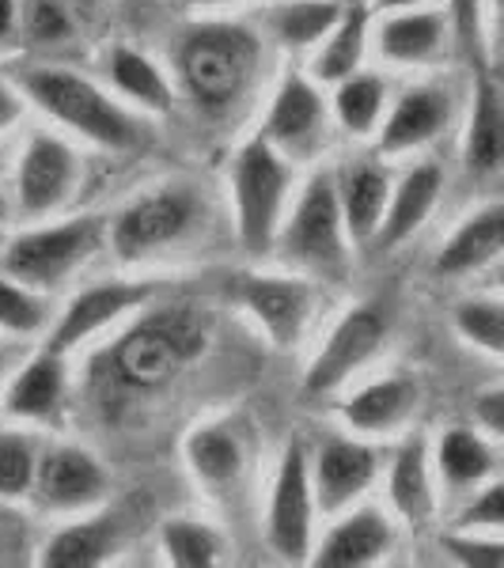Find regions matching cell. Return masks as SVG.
Here are the masks:
<instances>
[{
	"instance_id": "cell-7",
	"label": "cell",
	"mask_w": 504,
	"mask_h": 568,
	"mask_svg": "<svg viewBox=\"0 0 504 568\" xmlns=\"http://www.w3.org/2000/svg\"><path fill=\"white\" fill-rule=\"evenodd\" d=\"M201 213H205V205L194 194V186L168 182V186H155L149 194L133 197L122 213L110 220L107 243L122 262H141L149 254H160L187 240L198 227Z\"/></svg>"
},
{
	"instance_id": "cell-19",
	"label": "cell",
	"mask_w": 504,
	"mask_h": 568,
	"mask_svg": "<svg viewBox=\"0 0 504 568\" xmlns=\"http://www.w3.org/2000/svg\"><path fill=\"white\" fill-rule=\"evenodd\" d=\"M334 190H337V209H342L345 240L369 251L391 197L387 168L380 160H353L342 171H334Z\"/></svg>"
},
{
	"instance_id": "cell-6",
	"label": "cell",
	"mask_w": 504,
	"mask_h": 568,
	"mask_svg": "<svg viewBox=\"0 0 504 568\" xmlns=\"http://www.w3.org/2000/svg\"><path fill=\"white\" fill-rule=\"evenodd\" d=\"M289 186H292V171L285 155L273 149L262 133L254 141H246L232 168L235 232H240L246 254L273 251L281 216H285L289 205Z\"/></svg>"
},
{
	"instance_id": "cell-40",
	"label": "cell",
	"mask_w": 504,
	"mask_h": 568,
	"mask_svg": "<svg viewBox=\"0 0 504 568\" xmlns=\"http://www.w3.org/2000/svg\"><path fill=\"white\" fill-rule=\"evenodd\" d=\"M460 527L474 530V527H485V530H501L504 527V485H485V489L466 504V511L460 516Z\"/></svg>"
},
{
	"instance_id": "cell-5",
	"label": "cell",
	"mask_w": 504,
	"mask_h": 568,
	"mask_svg": "<svg viewBox=\"0 0 504 568\" xmlns=\"http://www.w3.org/2000/svg\"><path fill=\"white\" fill-rule=\"evenodd\" d=\"M103 243H107L103 216H77L65 220V224L34 227V232L16 235L0 251V273H8L12 281H20L34 292H53L80 265L91 262V254L103 251Z\"/></svg>"
},
{
	"instance_id": "cell-15",
	"label": "cell",
	"mask_w": 504,
	"mask_h": 568,
	"mask_svg": "<svg viewBox=\"0 0 504 568\" xmlns=\"http://www.w3.org/2000/svg\"><path fill=\"white\" fill-rule=\"evenodd\" d=\"M323 130H326L323 95H319V88L311 80L292 72V77H285V84L278 88V95H273L262 136L278 152L308 155L323 141Z\"/></svg>"
},
{
	"instance_id": "cell-29",
	"label": "cell",
	"mask_w": 504,
	"mask_h": 568,
	"mask_svg": "<svg viewBox=\"0 0 504 568\" xmlns=\"http://www.w3.org/2000/svg\"><path fill=\"white\" fill-rule=\"evenodd\" d=\"M436 470L452 489H471L497 470V455L490 439L474 428H447L436 447Z\"/></svg>"
},
{
	"instance_id": "cell-31",
	"label": "cell",
	"mask_w": 504,
	"mask_h": 568,
	"mask_svg": "<svg viewBox=\"0 0 504 568\" xmlns=\"http://www.w3.org/2000/svg\"><path fill=\"white\" fill-rule=\"evenodd\" d=\"M107 69H110L114 88L122 91L125 99H133L137 106L163 114V110H171V103H175V99H171L168 77H163V72L155 69V61L144 58L141 50L114 45V50H110V58H107Z\"/></svg>"
},
{
	"instance_id": "cell-23",
	"label": "cell",
	"mask_w": 504,
	"mask_h": 568,
	"mask_svg": "<svg viewBox=\"0 0 504 568\" xmlns=\"http://www.w3.org/2000/svg\"><path fill=\"white\" fill-rule=\"evenodd\" d=\"M463 163L471 179H493L504 163V106L501 88L490 72H482L474 84V110L466 125V149Z\"/></svg>"
},
{
	"instance_id": "cell-11",
	"label": "cell",
	"mask_w": 504,
	"mask_h": 568,
	"mask_svg": "<svg viewBox=\"0 0 504 568\" xmlns=\"http://www.w3.org/2000/svg\"><path fill=\"white\" fill-rule=\"evenodd\" d=\"M107 485L110 478L95 455L84 447L61 444L39 455L31 493L46 511H84L107 497Z\"/></svg>"
},
{
	"instance_id": "cell-2",
	"label": "cell",
	"mask_w": 504,
	"mask_h": 568,
	"mask_svg": "<svg viewBox=\"0 0 504 568\" xmlns=\"http://www.w3.org/2000/svg\"><path fill=\"white\" fill-rule=\"evenodd\" d=\"M12 84L46 118L69 125L72 133H80L99 149L137 152L149 144V125L133 110L114 103L103 88H95L88 77H80V72L65 65H34V61H27V65L12 69Z\"/></svg>"
},
{
	"instance_id": "cell-33",
	"label": "cell",
	"mask_w": 504,
	"mask_h": 568,
	"mask_svg": "<svg viewBox=\"0 0 504 568\" xmlns=\"http://www.w3.org/2000/svg\"><path fill=\"white\" fill-rule=\"evenodd\" d=\"M160 546L168 561L179 568H209L220 561V549H224L216 530L194 519H168L160 527Z\"/></svg>"
},
{
	"instance_id": "cell-22",
	"label": "cell",
	"mask_w": 504,
	"mask_h": 568,
	"mask_svg": "<svg viewBox=\"0 0 504 568\" xmlns=\"http://www.w3.org/2000/svg\"><path fill=\"white\" fill-rule=\"evenodd\" d=\"M65 402V353L42 349L8 383L4 414L16 420H50Z\"/></svg>"
},
{
	"instance_id": "cell-47",
	"label": "cell",
	"mask_w": 504,
	"mask_h": 568,
	"mask_svg": "<svg viewBox=\"0 0 504 568\" xmlns=\"http://www.w3.org/2000/svg\"><path fill=\"white\" fill-rule=\"evenodd\" d=\"M77 4H91V0H77Z\"/></svg>"
},
{
	"instance_id": "cell-43",
	"label": "cell",
	"mask_w": 504,
	"mask_h": 568,
	"mask_svg": "<svg viewBox=\"0 0 504 568\" xmlns=\"http://www.w3.org/2000/svg\"><path fill=\"white\" fill-rule=\"evenodd\" d=\"M20 23V0H0V42L12 39Z\"/></svg>"
},
{
	"instance_id": "cell-9",
	"label": "cell",
	"mask_w": 504,
	"mask_h": 568,
	"mask_svg": "<svg viewBox=\"0 0 504 568\" xmlns=\"http://www.w3.org/2000/svg\"><path fill=\"white\" fill-rule=\"evenodd\" d=\"M383 342H387V315H383V307L361 304L345 311L337 318V326L330 329L326 345L311 361V368L304 375V390L311 398H323V394L345 387L383 349Z\"/></svg>"
},
{
	"instance_id": "cell-35",
	"label": "cell",
	"mask_w": 504,
	"mask_h": 568,
	"mask_svg": "<svg viewBox=\"0 0 504 568\" xmlns=\"http://www.w3.org/2000/svg\"><path fill=\"white\" fill-rule=\"evenodd\" d=\"M34 466H39V452H34L31 436L16 433V428H0V497H27L34 481Z\"/></svg>"
},
{
	"instance_id": "cell-24",
	"label": "cell",
	"mask_w": 504,
	"mask_h": 568,
	"mask_svg": "<svg viewBox=\"0 0 504 568\" xmlns=\"http://www.w3.org/2000/svg\"><path fill=\"white\" fill-rule=\"evenodd\" d=\"M414 406L417 383L406 379V375H387V379H375L369 387L350 394L342 406V417L356 433H391L414 414Z\"/></svg>"
},
{
	"instance_id": "cell-26",
	"label": "cell",
	"mask_w": 504,
	"mask_h": 568,
	"mask_svg": "<svg viewBox=\"0 0 504 568\" xmlns=\"http://www.w3.org/2000/svg\"><path fill=\"white\" fill-rule=\"evenodd\" d=\"M369 27H372V8H364L361 0L342 4V16L326 31V39L319 42L315 53V80L323 84H337V80L353 77L369 50Z\"/></svg>"
},
{
	"instance_id": "cell-4",
	"label": "cell",
	"mask_w": 504,
	"mask_h": 568,
	"mask_svg": "<svg viewBox=\"0 0 504 568\" xmlns=\"http://www.w3.org/2000/svg\"><path fill=\"white\" fill-rule=\"evenodd\" d=\"M345 243L350 240H345L342 209H337L334 171L323 168L304 182L292 213L281 216L273 251L285 262L300 265V270H311V273H319V277L337 281L345 273V265H350Z\"/></svg>"
},
{
	"instance_id": "cell-45",
	"label": "cell",
	"mask_w": 504,
	"mask_h": 568,
	"mask_svg": "<svg viewBox=\"0 0 504 568\" xmlns=\"http://www.w3.org/2000/svg\"><path fill=\"white\" fill-rule=\"evenodd\" d=\"M190 8H216V4H243V0H182Z\"/></svg>"
},
{
	"instance_id": "cell-37",
	"label": "cell",
	"mask_w": 504,
	"mask_h": 568,
	"mask_svg": "<svg viewBox=\"0 0 504 568\" xmlns=\"http://www.w3.org/2000/svg\"><path fill=\"white\" fill-rule=\"evenodd\" d=\"M455 329L490 356L504 353V311L497 300H463L455 307Z\"/></svg>"
},
{
	"instance_id": "cell-13",
	"label": "cell",
	"mask_w": 504,
	"mask_h": 568,
	"mask_svg": "<svg viewBox=\"0 0 504 568\" xmlns=\"http://www.w3.org/2000/svg\"><path fill=\"white\" fill-rule=\"evenodd\" d=\"M452 122V91L440 84H417L402 91L391 106V114L383 118L380 141H375V155H402L425 149L429 141H436L440 133Z\"/></svg>"
},
{
	"instance_id": "cell-32",
	"label": "cell",
	"mask_w": 504,
	"mask_h": 568,
	"mask_svg": "<svg viewBox=\"0 0 504 568\" xmlns=\"http://www.w3.org/2000/svg\"><path fill=\"white\" fill-rule=\"evenodd\" d=\"M337 16H342V0H285V4H273L270 34L289 50H308L326 39Z\"/></svg>"
},
{
	"instance_id": "cell-30",
	"label": "cell",
	"mask_w": 504,
	"mask_h": 568,
	"mask_svg": "<svg viewBox=\"0 0 504 568\" xmlns=\"http://www.w3.org/2000/svg\"><path fill=\"white\" fill-rule=\"evenodd\" d=\"M383 110H387V80L375 72H361L334 84V118L345 133L369 136L380 130Z\"/></svg>"
},
{
	"instance_id": "cell-17",
	"label": "cell",
	"mask_w": 504,
	"mask_h": 568,
	"mask_svg": "<svg viewBox=\"0 0 504 568\" xmlns=\"http://www.w3.org/2000/svg\"><path fill=\"white\" fill-rule=\"evenodd\" d=\"M240 300L251 311L278 349H292L300 342L311 315V288L292 277H243Z\"/></svg>"
},
{
	"instance_id": "cell-18",
	"label": "cell",
	"mask_w": 504,
	"mask_h": 568,
	"mask_svg": "<svg viewBox=\"0 0 504 568\" xmlns=\"http://www.w3.org/2000/svg\"><path fill=\"white\" fill-rule=\"evenodd\" d=\"M447 42H452V27H447V12L440 8L387 12L375 34V50L391 65H433L447 53Z\"/></svg>"
},
{
	"instance_id": "cell-14",
	"label": "cell",
	"mask_w": 504,
	"mask_h": 568,
	"mask_svg": "<svg viewBox=\"0 0 504 568\" xmlns=\"http://www.w3.org/2000/svg\"><path fill=\"white\" fill-rule=\"evenodd\" d=\"M375 452L361 439L350 436H330L315 455L311 466V493H315V508L323 511H342L350 508L356 497H364V489L375 481Z\"/></svg>"
},
{
	"instance_id": "cell-25",
	"label": "cell",
	"mask_w": 504,
	"mask_h": 568,
	"mask_svg": "<svg viewBox=\"0 0 504 568\" xmlns=\"http://www.w3.org/2000/svg\"><path fill=\"white\" fill-rule=\"evenodd\" d=\"M391 504L410 527L429 524L436 508L433 497V474H429V444L425 436H410L399 447L395 463H391V478H387Z\"/></svg>"
},
{
	"instance_id": "cell-36",
	"label": "cell",
	"mask_w": 504,
	"mask_h": 568,
	"mask_svg": "<svg viewBox=\"0 0 504 568\" xmlns=\"http://www.w3.org/2000/svg\"><path fill=\"white\" fill-rule=\"evenodd\" d=\"M16 27H23L27 42L34 45H61L77 34V16L69 0H23Z\"/></svg>"
},
{
	"instance_id": "cell-10",
	"label": "cell",
	"mask_w": 504,
	"mask_h": 568,
	"mask_svg": "<svg viewBox=\"0 0 504 568\" xmlns=\"http://www.w3.org/2000/svg\"><path fill=\"white\" fill-rule=\"evenodd\" d=\"M163 292L160 281H99L80 288L77 296L69 300V307L61 311V318L50 329V342L46 349L53 353H69L77 349L80 342L95 337L99 329L118 323L130 311H141L144 304H152Z\"/></svg>"
},
{
	"instance_id": "cell-28",
	"label": "cell",
	"mask_w": 504,
	"mask_h": 568,
	"mask_svg": "<svg viewBox=\"0 0 504 568\" xmlns=\"http://www.w3.org/2000/svg\"><path fill=\"white\" fill-rule=\"evenodd\" d=\"M118 549V519H88V524H72L42 546L39 561L46 568H95L103 565Z\"/></svg>"
},
{
	"instance_id": "cell-12",
	"label": "cell",
	"mask_w": 504,
	"mask_h": 568,
	"mask_svg": "<svg viewBox=\"0 0 504 568\" xmlns=\"http://www.w3.org/2000/svg\"><path fill=\"white\" fill-rule=\"evenodd\" d=\"M77 152L50 133H34L23 149L20 171H16V197L27 216L53 213L65 205L77 186Z\"/></svg>"
},
{
	"instance_id": "cell-20",
	"label": "cell",
	"mask_w": 504,
	"mask_h": 568,
	"mask_svg": "<svg viewBox=\"0 0 504 568\" xmlns=\"http://www.w3.org/2000/svg\"><path fill=\"white\" fill-rule=\"evenodd\" d=\"M391 524L383 511L375 508H356L353 516H345L342 524L330 527L323 546L315 549L319 568H364L375 565L391 549Z\"/></svg>"
},
{
	"instance_id": "cell-27",
	"label": "cell",
	"mask_w": 504,
	"mask_h": 568,
	"mask_svg": "<svg viewBox=\"0 0 504 568\" xmlns=\"http://www.w3.org/2000/svg\"><path fill=\"white\" fill-rule=\"evenodd\" d=\"M187 463L194 470V478L213 485V489L232 485L246 463L243 436L232 433L228 425H201L187 439Z\"/></svg>"
},
{
	"instance_id": "cell-42",
	"label": "cell",
	"mask_w": 504,
	"mask_h": 568,
	"mask_svg": "<svg viewBox=\"0 0 504 568\" xmlns=\"http://www.w3.org/2000/svg\"><path fill=\"white\" fill-rule=\"evenodd\" d=\"M20 114H23L20 88H16L12 80H0V133L12 130V125L20 122Z\"/></svg>"
},
{
	"instance_id": "cell-3",
	"label": "cell",
	"mask_w": 504,
	"mask_h": 568,
	"mask_svg": "<svg viewBox=\"0 0 504 568\" xmlns=\"http://www.w3.org/2000/svg\"><path fill=\"white\" fill-rule=\"evenodd\" d=\"M262 69V42L243 23H198L179 45V77L205 114H228L243 103Z\"/></svg>"
},
{
	"instance_id": "cell-41",
	"label": "cell",
	"mask_w": 504,
	"mask_h": 568,
	"mask_svg": "<svg viewBox=\"0 0 504 568\" xmlns=\"http://www.w3.org/2000/svg\"><path fill=\"white\" fill-rule=\"evenodd\" d=\"M474 420H478V428L485 436L504 433V390L501 387L478 394V402H474Z\"/></svg>"
},
{
	"instance_id": "cell-8",
	"label": "cell",
	"mask_w": 504,
	"mask_h": 568,
	"mask_svg": "<svg viewBox=\"0 0 504 568\" xmlns=\"http://www.w3.org/2000/svg\"><path fill=\"white\" fill-rule=\"evenodd\" d=\"M315 493H311V459L304 444H289L273 478L270 511H265V542L281 561H308Z\"/></svg>"
},
{
	"instance_id": "cell-46",
	"label": "cell",
	"mask_w": 504,
	"mask_h": 568,
	"mask_svg": "<svg viewBox=\"0 0 504 568\" xmlns=\"http://www.w3.org/2000/svg\"><path fill=\"white\" fill-rule=\"evenodd\" d=\"M8 220V201H4V194H0V224Z\"/></svg>"
},
{
	"instance_id": "cell-21",
	"label": "cell",
	"mask_w": 504,
	"mask_h": 568,
	"mask_svg": "<svg viewBox=\"0 0 504 568\" xmlns=\"http://www.w3.org/2000/svg\"><path fill=\"white\" fill-rule=\"evenodd\" d=\"M501 246H504V205L493 201V205L478 209V213L466 216L455 227L452 240L436 251L433 270L440 277H463V273L490 265L501 254Z\"/></svg>"
},
{
	"instance_id": "cell-44",
	"label": "cell",
	"mask_w": 504,
	"mask_h": 568,
	"mask_svg": "<svg viewBox=\"0 0 504 568\" xmlns=\"http://www.w3.org/2000/svg\"><path fill=\"white\" fill-rule=\"evenodd\" d=\"M436 4V0H372L375 12H402V8H425Z\"/></svg>"
},
{
	"instance_id": "cell-39",
	"label": "cell",
	"mask_w": 504,
	"mask_h": 568,
	"mask_svg": "<svg viewBox=\"0 0 504 568\" xmlns=\"http://www.w3.org/2000/svg\"><path fill=\"white\" fill-rule=\"evenodd\" d=\"M440 546L447 549L452 561L466 568H501L504 565V542L501 538H471V535H444Z\"/></svg>"
},
{
	"instance_id": "cell-34",
	"label": "cell",
	"mask_w": 504,
	"mask_h": 568,
	"mask_svg": "<svg viewBox=\"0 0 504 568\" xmlns=\"http://www.w3.org/2000/svg\"><path fill=\"white\" fill-rule=\"evenodd\" d=\"M46 323H50V304L42 300V292L0 273V329L16 337H34L42 334Z\"/></svg>"
},
{
	"instance_id": "cell-16",
	"label": "cell",
	"mask_w": 504,
	"mask_h": 568,
	"mask_svg": "<svg viewBox=\"0 0 504 568\" xmlns=\"http://www.w3.org/2000/svg\"><path fill=\"white\" fill-rule=\"evenodd\" d=\"M440 190H444V171H440V163H417V168H410L399 186L391 190L387 209H383V220H380V227H375L369 251L391 254L406 240H414L421 227H425V220L433 216Z\"/></svg>"
},
{
	"instance_id": "cell-1",
	"label": "cell",
	"mask_w": 504,
	"mask_h": 568,
	"mask_svg": "<svg viewBox=\"0 0 504 568\" xmlns=\"http://www.w3.org/2000/svg\"><path fill=\"white\" fill-rule=\"evenodd\" d=\"M141 315L107 349V379L114 390L155 394L179 379L209 345V318L190 304L144 307Z\"/></svg>"
},
{
	"instance_id": "cell-38",
	"label": "cell",
	"mask_w": 504,
	"mask_h": 568,
	"mask_svg": "<svg viewBox=\"0 0 504 568\" xmlns=\"http://www.w3.org/2000/svg\"><path fill=\"white\" fill-rule=\"evenodd\" d=\"M482 4L485 0H447V27H452V39L463 50V58H471L482 69Z\"/></svg>"
}]
</instances>
